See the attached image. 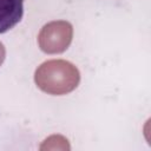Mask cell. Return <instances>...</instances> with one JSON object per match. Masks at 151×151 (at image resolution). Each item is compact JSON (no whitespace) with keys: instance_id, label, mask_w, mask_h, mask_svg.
Masks as SVG:
<instances>
[{"instance_id":"cell-1","label":"cell","mask_w":151,"mask_h":151,"mask_svg":"<svg viewBox=\"0 0 151 151\" xmlns=\"http://www.w3.org/2000/svg\"><path fill=\"white\" fill-rule=\"evenodd\" d=\"M22 14L24 0H0V34L13 28Z\"/></svg>"}]
</instances>
